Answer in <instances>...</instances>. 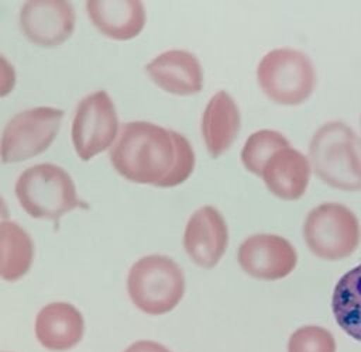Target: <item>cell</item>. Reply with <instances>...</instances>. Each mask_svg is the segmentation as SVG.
Listing matches in <instances>:
<instances>
[{
    "instance_id": "obj_1",
    "label": "cell",
    "mask_w": 361,
    "mask_h": 352,
    "mask_svg": "<svg viewBox=\"0 0 361 352\" xmlns=\"http://www.w3.org/2000/svg\"><path fill=\"white\" fill-rule=\"evenodd\" d=\"M110 161L124 179L158 187L178 186L195 169L190 142L182 134L148 121H131L121 127Z\"/></svg>"
},
{
    "instance_id": "obj_2",
    "label": "cell",
    "mask_w": 361,
    "mask_h": 352,
    "mask_svg": "<svg viewBox=\"0 0 361 352\" xmlns=\"http://www.w3.org/2000/svg\"><path fill=\"white\" fill-rule=\"evenodd\" d=\"M309 162L330 187L361 190V138L343 121L323 124L312 137Z\"/></svg>"
},
{
    "instance_id": "obj_3",
    "label": "cell",
    "mask_w": 361,
    "mask_h": 352,
    "mask_svg": "<svg viewBox=\"0 0 361 352\" xmlns=\"http://www.w3.org/2000/svg\"><path fill=\"white\" fill-rule=\"evenodd\" d=\"M182 268L169 256L154 253L134 262L127 275V293L133 304L145 314L172 311L185 294Z\"/></svg>"
},
{
    "instance_id": "obj_4",
    "label": "cell",
    "mask_w": 361,
    "mask_h": 352,
    "mask_svg": "<svg viewBox=\"0 0 361 352\" xmlns=\"http://www.w3.org/2000/svg\"><path fill=\"white\" fill-rule=\"evenodd\" d=\"M23 210L32 218L58 221L66 213L83 207L71 175L54 163L25 169L14 186Z\"/></svg>"
},
{
    "instance_id": "obj_5",
    "label": "cell",
    "mask_w": 361,
    "mask_h": 352,
    "mask_svg": "<svg viewBox=\"0 0 361 352\" xmlns=\"http://www.w3.org/2000/svg\"><path fill=\"white\" fill-rule=\"evenodd\" d=\"M257 80L271 101L279 106H299L312 96L316 72L312 59L305 52L276 48L258 63Z\"/></svg>"
},
{
    "instance_id": "obj_6",
    "label": "cell",
    "mask_w": 361,
    "mask_h": 352,
    "mask_svg": "<svg viewBox=\"0 0 361 352\" xmlns=\"http://www.w3.org/2000/svg\"><path fill=\"white\" fill-rule=\"evenodd\" d=\"M302 235L309 251L324 260L351 256L361 241L360 221L341 203H322L312 208L303 222Z\"/></svg>"
},
{
    "instance_id": "obj_7",
    "label": "cell",
    "mask_w": 361,
    "mask_h": 352,
    "mask_svg": "<svg viewBox=\"0 0 361 352\" xmlns=\"http://www.w3.org/2000/svg\"><path fill=\"white\" fill-rule=\"evenodd\" d=\"M62 117L63 110L47 106L16 114L1 132V162H24L45 152L59 131Z\"/></svg>"
},
{
    "instance_id": "obj_8",
    "label": "cell",
    "mask_w": 361,
    "mask_h": 352,
    "mask_svg": "<svg viewBox=\"0 0 361 352\" xmlns=\"http://www.w3.org/2000/svg\"><path fill=\"white\" fill-rule=\"evenodd\" d=\"M117 111L106 90L93 92L79 101L72 120L71 137L82 161L86 162L106 151L117 138Z\"/></svg>"
},
{
    "instance_id": "obj_9",
    "label": "cell",
    "mask_w": 361,
    "mask_h": 352,
    "mask_svg": "<svg viewBox=\"0 0 361 352\" xmlns=\"http://www.w3.org/2000/svg\"><path fill=\"white\" fill-rule=\"evenodd\" d=\"M240 268L258 280H279L293 272L298 253L293 245L276 234H254L245 238L237 252Z\"/></svg>"
},
{
    "instance_id": "obj_10",
    "label": "cell",
    "mask_w": 361,
    "mask_h": 352,
    "mask_svg": "<svg viewBox=\"0 0 361 352\" xmlns=\"http://www.w3.org/2000/svg\"><path fill=\"white\" fill-rule=\"evenodd\" d=\"M227 245L228 228L216 207L203 206L189 217L183 232V248L195 265L203 269L214 268Z\"/></svg>"
},
{
    "instance_id": "obj_11",
    "label": "cell",
    "mask_w": 361,
    "mask_h": 352,
    "mask_svg": "<svg viewBox=\"0 0 361 352\" xmlns=\"http://www.w3.org/2000/svg\"><path fill=\"white\" fill-rule=\"evenodd\" d=\"M75 10L62 0L27 1L20 11V25L24 35L45 48L65 42L75 30Z\"/></svg>"
},
{
    "instance_id": "obj_12",
    "label": "cell",
    "mask_w": 361,
    "mask_h": 352,
    "mask_svg": "<svg viewBox=\"0 0 361 352\" xmlns=\"http://www.w3.org/2000/svg\"><path fill=\"white\" fill-rule=\"evenodd\" d=\"M34 331L37 341L45 349L65 352L82 341L85 318L73 304L54 301L38 311Z\"/></svg>"
},
{
    "instance_id": "obj_13",
    "label": "cell",
    "mask_w": 361,
    "mask_h": 352,
    "mask_svg": "<svg viewBox=\"0 0 361 352\" xmlns=\"http://www.w3.org/2000/svg\"><path fill=\"white\" fill-rule=\"evenodd\" d=\"M151 80L162 90L176 96L196 94L203 87V70L197 58L183 49L162 52L147 63Z\"/></svg>"
},
{
    "instance_id": "obj_14",
    "label": "cell",
    "mask_w": 361,
    "mask_h": 352,
    "mask_svg": "<svg viewBox=\"0 0 361 352\" xmlns=\"http://www.w3.org/2000/svg\"><path fill=\"white\" fill-rule=\"evenodd\" d=\"M261 177L275 197L286 201L298 200L309 186L310 162L300 151L286 146L271 156Z\"/></svg>"
},
{
    "instance_id": "obj_15",
    "label": "cell",
    "mask_w": 361,
    "mask_h": 352,
    "mask_svg": "<svg viewBox=\"0 0 361 352\" xmlns=\"http://www.w3.org/2000/svg\"><path fill=\"white\" fill-rule=\"evenodd\" d=\"M93 25L107 38L127 41L135 38L145 25V8L138 0L127 1H86Z\"/></svg>"
},
{
    "instance_id": "obj_16",
    "label": "cell",
    "mask_w": 361,
    "mask_h": 352,
    "mask_svg": "<svg viewBox=\"0 0 361 352\" xmlns=\"http://www.w3.org/2000/svg\"><path fill=\"white\" fill-rule=\"evenodd\" d=\"M241 115L234 99L224 90L217 92L202 115V135L210 156L224 153L237 138Z\"/></svg>"
},
{
    "instance_id": "obj_17",
    "label": "cell",
    "mask_w": 361,
    "mask_h": 352,
    "mask_svg": "<svg viewBox=\"0 0 361 352\" xmlns=\"http://www.w3.org/2000/svg\"><path fill=\"white\" fill-rule=\"evenodd\" d=\"M35 246L30 234L17 222H0V277L17 282L24 277L34 262Z\"/></svg>"
},
{
    "instance_id": "obj_18",
    "label": "cell",
    "mask_w": 361,
    "mask_h": 352,
    "mask_svg": "<svg viewBox=\"0 0 361 352\" xmlns=\"http://www.w3.org/2000/svg\"><path fill=\"white\" fill-rule=\"evenodd\" d=\"M331 310L337 325L361 344V265L350 269L336 283Z\"/></svg>"
},
{
    "instance_id": "obj_19",
    "label": "cell",
    "mask_w": 361,
    "mask_h": 352,
    "mask_svg": "<svg viewBox=\"0 0 361 352\" xmlns=\"http://www.w3.org/2000/svg\"><path fill=\"white\" fill-rule=\"evenodd\" d=\"M286 146H289V141L283 134L274 130L255 131L247 138L243 146V165L252 175L261 176L271 156Z\"/></svg>"
},
{
    "instance_id": "obj_20",
    "label": "cell",
    "mask_w": 361,
    "mask_h": 352,
    "mask_svg": "<svg viewBox=\"0 0 361 352\" xmlns=\"http://www.w3.org/2000/svg\"><path fill=\"white\" fill-rule=\"evenodd\" d=\"M288 352H337L334 335L320 325H302L288 339Z\"/></svg>"
},
{
    "instance_id": "obj_21",
    "label": "cell",
    "mask_w": 361,
    "mask_h": 352,
    "mask_svg": "<svg viewBox=\"0 0 361 352\" xmlns=\"http://www.w3.org/2000/svg\"><path fill=\"white\" fill-rule=\"evenodd\" d=\"M16 69L14 66L0 54V97L7 96L16 86Z\"/></svg>"
},
{
    "instance_id": "obj_22",
    "label": "cell",
    "mask_w": 361,
    "mask_h": 352,
    "mask_svg": "<svg viewBox=\"0 0 361 352\" xmlns=\"http://www.w3.org/2000/svg\"><path fill=\"white\" fill-rule=\"evenodd\" d=\"M123 352H171V351L159 342L142 339V341L133 342Z\"/></svg>"
},
{
    "instance_id": "obj_23",
    "label": "cell",
    "mask_w": 361,
    "mask_h": 352,
    "mask_svg": "<svg viewBox=\"0 0 361 352\" xmlns=\"http://www.w3.org/2000/svg\"><path fill=\"white\" fill-rule=\"evenodd\" d=\"M8 217H10V210L6 204V201L3 200V197L0 196V222L8 220Z\"/></svg>"
}]
</instances>
